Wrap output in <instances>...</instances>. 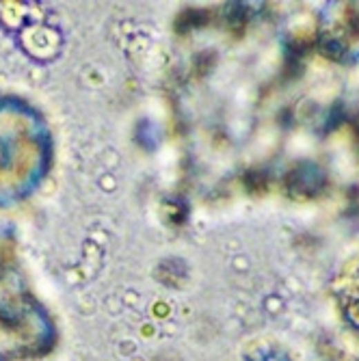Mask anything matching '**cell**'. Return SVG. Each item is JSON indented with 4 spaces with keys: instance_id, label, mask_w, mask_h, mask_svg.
<instances>
[{
    "instance_id": "6da1fadb",
    "label": "cell",
    "mask_w": 359,
    "mask_h": 361,
    "mask_svg": "<svg viewBox=\"0 0 359 361\" xmlns=\"http://www.w3.org/2000/svg\"><path fill=\"white\" fill-rule=\"evenodd\" d=\"M52 162V137L39 113L18 100L0 102V206L35 191Z\"/></svg>"
},
{
    "instance_id": "7a4b0ae2",
    "label": "cell",
    "mask_w": 359,
    "mask_h": 361,
    "mask_svg": "<svg viewBox=\"0 0 359 361\" xmlns=\"http://www.w3.org/2000/svg\"><path fill=\"white\" fill-rule=\"evenodd\" d=\"M55 338L52 318L24 288L22 275L0 260V361L43 355Z\"/></svg>"
}]
</instances>
